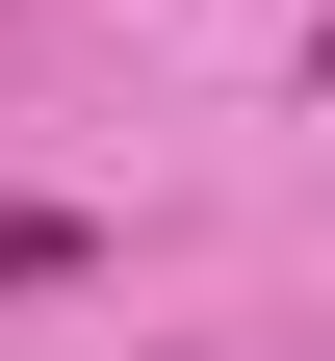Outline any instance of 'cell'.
<instances>
[{
    "mask_svg": "<svg viewBox=\"0 0 335 361\" xmlns=\"http://www.w3.org/2000/svg\"><path fill=\"white\" fill-rule=\"evenodd\" d=\"M310 104H335V26H310Z\"/></svg>",
    "mask_w": 335,
    "mask_h": 361,
    "instance_id": "cell-2",
    "label": "cell"
},
{
    "mask_svg": "<svg viewBox=\"0 0 335 361\" xmlns=\"http://www.w3.org/2000/svg\"><path fill=\"white\" fill-rule=\"evenodd\" d=\"M78 258H104L78 207H0V310H26V284H78Z\"/></svg>",
    "mask_w": 335,
    "mask_h": 361,
    "instance_id": "cell-1",
    "label": "cell"
}]
</instances>
